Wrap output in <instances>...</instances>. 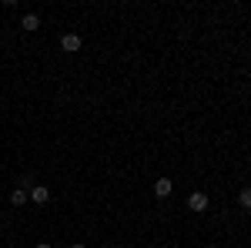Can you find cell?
Wrapping results in <instances>:
<instances>
[{
    "mask_svg": "<svg viewBox=\"0 0 251 248\" xmlns=\"http://www.w3.org/2000/svg\"><path fill=\"white\" fill-rule=\"evenodd\" d=\"M30 201L47 205V201H50V188H47V185H34V188H30Z\"/></svg>",
    "mask_w": 251,
    "mask_h": 248,
    "instance_id": "cell-3",
    "label": "cell"
},
{
    "mask_svg": "<svg viewBox=\"0 0 251 248\" xmlns=\"http://www.w3.org/2000/svg\"><path fill=\"white\" fill-rule=\"evenodd\" d=\"M27 198H30V191H27V188H14V191H10V205H14V208L27 205Z\"/></svg>",
    "mask_w": 251,
    "mask_h": 248,
    "instance_id": "cell-5",
    "label": "cell"
},
{
    "mask_svg": "<svg viewBox=\"0 0 251 248\" xmlns=\"http://www.w3.org/2000/svg\"><path fill=\"white\" fill-rule=\"evenodd\" d=\"M171 191H174L171 178H157V181H154V194H157V198H171Z\"/></svg>",
    "mask_w": 251,
    "mask_h": 248,
    "instance_id": "cell-4",
    "label": "cell"
},
{
    "mask_svg": "<svg viewBox=\"0 0 251 248\" xmlns=\"http://www.w3.org/2000/svg\"><path fill=\"white\" fill-rule=\"evenodd\" d=\"M71 248H87V245H84V242H74V245H71Z\"/></svg>",
    "mask_w": 251,
    "mask_h": 248,
    "instance_id": "cell-9",
    "label": "cell"
},
{
    "mask_svg": "<svg viewBox=\"0 0 251 248\" xmlns=\"http://www.w3.org/2000/svg\"><path fill=\"white\" fill-rule=\"evenodd\" d=\"M60 47H64L67 54H77L80 51V34H64V37H60Z\"/></svg>",
    "mask_w": 251,
    "mask_h": 248,
    "instance_id": "cell-2",
    "label": "cell"
},
{
    "mask_svg": "<svg viewBox=\"0 0 251 248\" xmlns=\"http://www.w3.org/2000/svg\"><path fill=\"white\" fill-rule=\"evenodd\" d=\"M208 205H211L208 191H191V194H188V208H191L194 215H204V211H208Z\"/></svg>",
    "mask_w": 251,
    "mask_h": 248,
    "instance_id": "cell-1",
    "label": "cell"
},
{
    "mask_svg": "<svg viewBox=\"0 0 251 248\" xmlns=\"http://www.w3.org/2000/svg\"><path fill=\"white\" fill-rule=\"evenodd\" d=\"M238 205H241L245 211H251V188H241V191H238Z\"/></svg>",
    "mask_w": 251,
    "mask_h": 248,
    "instance_id": "cell-7",
    "label": "cell"
},
{
    "mask_svg": "<svg viewBox=\"0 0 251 248\" xmlns=\"http://www.w3.org/2000/svg\"><path fill=\"white\" fill-rule=\"evenodd\" d=\"M20 27L30 34V30H37V27H40V17H37V14H24V17H20Z\"/></svg>",
    "mask_w": 251,
    "mask_h": 248,
    "instance_id": "cell-6",
    "label": "cell"
},
{
    "mask_svg": "<svg viewBox=\"0 0 251 248\" xmlns=\"http://www.w3.org/2000/svg\"><path fill=\"white\" fill-rule=\"evenodd\" d=\"M37 248H54V245H50V242H40V245Z\"/></svg>",
    "mask_w": 251,
    "mask_h": 248,
    "instance_id": "cell-8",
    "label": "cell"
},
{
    "mask_svg": "<svg viewBox=\"0 0 251 248\" xmlns=\"http://www.w3.org/2000/svg\"><path fill=\"white\" fill-rule=\"evenodd\" d=\"M0 218H3V215H0Z\"/></svg>",
    "mask_w": 251,
    "mask_h": 248,
    "instance_id": "cell-10",
    "label": "cell"
}]
</instances>
